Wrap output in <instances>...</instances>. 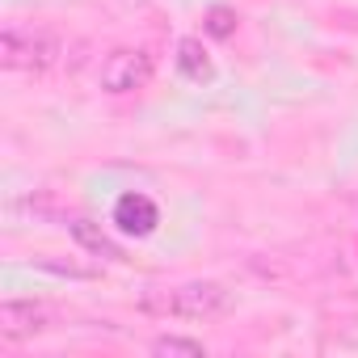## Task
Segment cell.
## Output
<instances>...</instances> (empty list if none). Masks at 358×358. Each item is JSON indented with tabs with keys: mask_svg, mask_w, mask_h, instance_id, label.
<instances>
[{
	"mask_svg": "<svg viewBox=\"0 0 358 358\" xmlns=\"http://www.w3.org/2000/svg\"><path fill=\"white\" fill-rule=\"evenodd\" d=\"M143 312L152 316H182V320H215L232 308L228 287L220 282H186V287H173V291H148L139 299Z\"/></svg>",
	"mask_w": 358,
	"mask_h": 358,
	"instance_id": "1",
	"label": "cell"
},
{
	"mask_svg": "<svg viewBox=\"0 0 358 358\" xmlns=\"http://www.w3.org/2000/svg\"><path fill=\"white\" fill-rule=\"evenodd\" d=\"M59 59V38L43 30H17L9 26L0 34V64L17 72H47Z\"/></svg>",
	"mask_w": 358,
	"mask_h": 358,
	"instance_id": "2",
	"label": "cell"
},
{
	"mask_svg": "<svg viewBox=\"0 0 358 358\" xmlns=\"http://www.w3.org/2000/svg\"><path fill=\"white\" fill-rule=\"evenodd\" d=\"M152 80V55L135 47H118L101 64V89L106 93H135Z\"/></svg>",
	"mask_w": 358,
	"mask_h": 358,
	"instance_id": "3",
	"label": "cell"
},
{
	"mask_svg": "<svg viewBox=\"0 0 358 358\" xmlns=\"http://www.w3.org/2000/svg\"><path fill=\"white\" fill-rule=\"evenodd\" d=\"M55 324V312L47 303H34V299H13V303H0V333L22 341V337H34L43 329Z\"/></svg>",
	"mask_w": 358,
	"mask_h": 358,
	"instance_id": "4",
	"label": "cell"
},
{
	"mask_svg": "<svg viewBox=\"0 0 358 358\" xmlns=\"http://www.w3.org/2000/svg\"><path fill=\"white\" fill-rule=\"evenodd\" d=\"M114 224H118V232H127V236H152L156 232V224H160V207L148 199V194H122L118 203H114Z\"/></svg>",
	"mask_w": 358,
	"mask_h": 358,
	"instance_id": "5",
	"label": "cell"
},
{
	"mask_svg": "<svg viewBox=\"0 0 358 358\" xmlns=\"http://www.w3.org/2000/svg\"><path fill=\"white\" fill-rule=\"evenodd\" d=\"M177 68H182V76L194 80V85H211L215 80V64H211V55L203 51L199 38H182V43H177Z\"/></svg>",
	"mask_w": 358,
	"mask_h": 358,
	"instance_id": "6",
	"label": "cell"
},
{
	"mask_svg": "<svg viewBox=\"0 0 358 358\" xmlns=\"http://www.w3.org/2000/svg\"><path fill=\"white\" fill-rule=\"evenodd\" d=\"M68 232H72V241L80 245V249H89L93 257H106V262H127L122 257V249L101 232V224H93V220H72L68 224Z\"/></svg>",
	"mask_w": 358,
	"mask_h": 358,
	"instance_id": "7",
	"label": "cell"
},
{
	"mask_svg": "<svg viewBox=\"0 0 358 358\" xmlns=\"http://www.w3.org/2000/svg\"><path fill=\"white\" fill-rule=\"evenodd\" d=\"M152 354L156 358H207V345L194 337H156Z\"/></svg>",
	"mask_w": 358,
	"mask_h": 358,
	"instance_id": "8",
	"label": "cell"
},
{
	"mask_svg": "<svg viewBox=\"0 0 358 358\" xmlns=\"http://www.w3.org/2000/svg\"><path fill=\"white\" fill-rule=\"evenodd\" d=\"M203 30H207L211 38H232V34H236V13H232L228 5H215V9L207 13Z\"/></svg>",
	"mask_w": 358,
	"mask_h": 358,
	"instance_id": "9",
	"label": "cell"
}]
</instances>
